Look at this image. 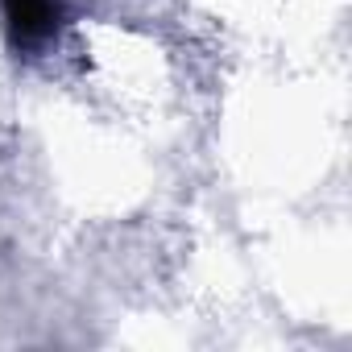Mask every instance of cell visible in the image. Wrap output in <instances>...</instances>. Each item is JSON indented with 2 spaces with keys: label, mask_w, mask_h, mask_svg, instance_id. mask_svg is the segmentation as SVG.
<instances>
[{
  "label": "cell",
  "mask_w": 352,
  "mask_h": 352,
  "mask_svg": "<svg viewBox=\"0 0 352 352\" xmlns=\"http://www.w3.org/2000/svg\"><path fill=\"white\" fill-rule=\"evenodd\" d=\"M13 50H42L58 38L67 21V0H0Z\"/></svg>",
  "instance_id": "6da1fadb"
}]
</instances>
